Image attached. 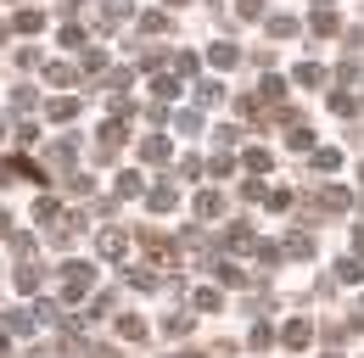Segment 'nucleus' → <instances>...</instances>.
<instances>
[{"mask_svg": "<svg viewBox=\"0 0 364 358\" xmlns=\"http://www.w3.org/2000/svg\"><path fill=\"white\" fill-rule=\"evenodd\" d=\"M90 286H95V264H68L62 268V297H68V303H85Z\"/></svg>", "mask_w": 364, "mask_h": 358, "instance_id": "obj_1", "label": "nucleus"}, {"mask_svg": "<svg viewBox=\"0 0 364 358\" xmlns=\"http://www.w3.org/2000/svg\"><path fill=\"white\" fill-rule=\"evenodd\" d=\"M348 207H353V196L342 185H325L319 196H309V213H348Z\"/></svg>", "mask_w": 364, "mask_h": 358, "instance_id": "obj_2", "label": "nucleus"}, {"mask_svg": "<svg viewBox=\"0 0 364 358\" xmlns=\"http://www.w3.org/2000/svg\"><path fill=\"white\" fill-rule=\"evenodd\" d=\"M118 146H124V118H112V124H101V134H95V151H101V157H112Z\"/></svg>", "mask_w": 364, "mask_h": 358, "instance_id": "obj_3", "label": "nucleus"}, {"mask_svg": "<svg viewBox=\"0 0 364 358\" xmlns=\"http://www.w3.org/2000/svg\"><path fill=\"white\" fill-rule=\"evenodd\" d=\"M168 151H174V140H168V134H146V140H140V163H163Z\"/></svg>", "mask_w": 364, "mask_h": 358, "instance_id": "obj_4", "label": "nucleus"}, {"mask_svg": "<svg viewBox=\"0 0 364 358\" xmlns=\"http://www.w3.org/2000/svg\"><path fill=\"white\" fill-rule=\"evenodd\" d=\"M73 151H79L73 140H56V146L46 151V168H56V174H68V168H73Z\"/></svg>", "mask_w": 364, "mask_h": 358, "instance_id": "obj_5", "label": "nucleus"}, {"mask_svg": "<svg viewBox=\"0 0 364 358\" xmlns=\"http://www.w3.org/2000/svg\"><path fill=\"white\" fill-rule=\"evenodd\" d=\"M124 246H129V235H124V229H101V241H95V252H101V258H124Z\"/></svg>", "mask_w": 364, "mask_h": 358, "instance_id": "obj_6", "label": "nucleus"}, {"mask_svg": "<svg viewBox=\"0 0 364 358\" xmlns=\"http://www.w3.org/2000/svg\"><path fill=\"white\" fill-rule=\"evenodd\" d=\"M280 342H286V347H309V342H314V325H309V319H291V325L280 330Z\"/></svg>", "mask_w": 364, "mask_h": 358, "instance_id": "obj_7", "label": "nucleus"}, {"mask_svg": "<svg viewBox=\"0 0 364 358\" xmlns=\"http://www.w3.org/2000/svg\"><path fill=\"white\" fill-rule=\"evenodd\" d=\"M208 62H213V67H235V62H241V50H235L230 40H213V45H208Z\"/></svg>", "mask_w": 364, "mask_h": 358, "instance_id": "obj_8", "label": "nucleus"}, {"mask_svg": "<svg viewBox=\"0 0 364 358\" xmlns=\"http://www.w3.org/2000/svg\"><path fill=\"white\" fill-rule=\"evenodd\" d=\"M219 213H225V196H219V190H202V196H196V219H219Z\"/></svg>", "mask_w": 364, "mask_h": 358, "instance_id": "obj_9", "label": "nucleus"}, {"mask_svg": "<svg viewBox=\"0 0 364 358\" xmlns=\"http://www.w3.org/2000/svg\"><path fill=\"white\" fill-rule=\"evenodd\" d=\"M46 118H50V124H68V118H79V101H73V95H56V101L46 107Z\"/></svg>", "mask_w": 364, "mask_h": 358, "instance_id": "obj_10", "label": "nucleus"}, {"mask_svg": "<svg viewBox=\"0 0 364 358\" xmlns=\"http://www.w3.org/2000/svg\"><path fill=\"white\" fill-rule=\"evenodd\" d=\"M11 28H17V34H40V28H46V11H34V6H23Z\"/></svg>", "mask_w": 364, "mask_h": 358, "instance_id": "obj_11", "label": "nucleus"}, {"mask_svg": "<svg viewBox=\"0 0 364 358\" xmlns=\"http://www.w3.org/2000/svg\"><path fill=\"white\" fill-rule=\"evenodd\" d=\"M280 252H286V258H314V235H303V229H297V235H286V246H280Z\"/></svg>", "mask_w": 364, "mask_h": 358, "instance_id": "obj_12", "label": "nucleus"}, {"mask_svg": "<svg viewBox=\"0 0 364 358\" xmlns=\"http://www.w3.org/2000/svg\"><path fill=\"white\" fill-rule=\"evenodd\" d=\"M241 163H247L252 174H274V157L264 151V146H247V157H241Z\"/></svg>", "mask_w": 364, "mask_h": 358, "instance_id": "obj_13", "label": "nucleus"}, {"mask_svg": "<svg viewBox=\"0 0 364 358\" xmlns=\"http://www.w3.org/2000/svg\"><path fill=\"white\" fill-rule=\"evenodd\" d=\"M34 325H40V313H28V308H11V313H6V330H17V336H28Z\"/></svg>", "mask_w": 364, "mask_h": 358, "instance_id": "obj_14", "label": "nucleus"}, {"mask_svg": "<svg viewBox=\"0 0 364 358\" xmlns=\"http://www.w3.org/2000/svg\"><path fill=\"white\" fill-rule=\"evenodd\" d=\"M269 34H274V40H297V17L274 11V17H269Z\"/></svg>", "mask_w": 364, "mask_h": 358, "instance_id": "obj_15", "label": "nucleus"}, {"mask_svg": "<svg viewBox=\"0 0 364 358\" xmlns=\"http://www.w3.org/2000/svg\"><path fill=\"white\" fill-rule=\"evenodd\" d=\"M191 303H196L202 313H219V308H225V297H219L213 286H202V291H191Z\"/></svg>", "mask_w": 364, "mask_h": 358, "instance_id": "obj_16", "label": "nucleus"}, {"mask_svg": "<svg viewBox=\"0 0 364 358\" xmlns=\"http://www.w3.org/2000/svg\"><path fill=\"white\" fill-rule=\"evenodd\" d=\"M309 28H314V34H336L342 23H336V11H331V6H319L314 17H309Z\"/></svg>", "mask_w": 364, "mask_h": 358, "instance_id": "obj_17", "label": "nucleus"}, {"mask_svg": "<svg viewBox=\"0 0 364 358\" xmlns=\"http://www.w3.org/2000/svg\"><path fill=\"white\" fill-rule=\"evenodd\" d=\"M151 90H157V101H174V95H180V73H157Z\"/></svg>", "mask_w": 364, "mask_h": 358, "instance_id": "obj_18", "label": "nucleus"}, {"mask_svg": "<svg viewBox=\"0 0 364 358\" xmlns=\"http://www.w3.org/2000/svg\"><path fill=\"white\" fill-rule=\"evenodd\" d=\"M331 112H336V118H353V112H359L353 90H336V95H331Z\"/></svg>", "mask_w": 364, "mask_h": 358, "instance_id": "obj_19", "label": "nucleus"}, {"mask_svg": "<svg viewBox=\"0 0 364 358\" xmlns=\"http://www.w3.org/2000/svg\"><path fill=\"white\" fill-rule=\"evenodd\" d=\"M135 23H140V34H168V17L163 11H140Z\"/></svg>", "mask_w": 364, "mask_h": 358, "instance_id": "obj_20", "label": "nucleus"}, {"mask_svg": "<svg viewBox=\"0 0 364 358\" xmlns=\"http://www.w3.org/2000/svg\"><path fill=\"white\" fill-rule=\"evenodd\" d=\"M46 79H50V85H79V67H68V62H50Z\"/></svg>", "mask_w": 364, "mask_h": 358, "instance_id": "obj_21", "label": "nucleus"}, {"mask_svg": "<svg viewBox=\"0 0 364 358\" xmlns=\"http://www.w3.org/2000/svg\"><path fill=\"white\" fill-rule=\"evenodd\" d=\"M168 67H174V73H180V79H196V67H202V62H196V56H191V50H180V56H168Z\"/></svg>", "mask_w": 364, "mask_h": 358, "instance_id": "obj_22", "label": "nucleus"}, {"mask_svg": "<svg viewBox=\"0 0 364 358\" xmlns=\"http://www.w3.org/2000/svg\"><path fill=\"white\" fill-rule=\"evenodd\" d=\"M118 336H129V342H146V325H140L135 313H124V319H118Z\"/></svg>", "mask_w": 364, "mask_h": 358, "instance_id": "obj_23", "label": "nucleus"}, {"mask_svg": "<svg viewBox=\"0 0 364 358\" xmlns=\"http://www.w3.org/2000/svg\"><path fill=\"white\" fill-rule=\"evenodd\" d=\"M297 85H325V67H319V62H303V67H297Z\"/></svg>", "mask_w": 364, "mask_h": 358, "instance_id": "obj_24", "label": "nucleus"}, {"mask_svg": "<svg viewBox=\"0 0 364 358\" xmlns=\"http://www.w3.org/2000/svg\"><path fill=\"white\" fill-rule=\"evenodd\" d=\"M174 202H180V196H174V185H157V190H151V207H157V213H168Z\"/></svg>", "mask_w": 364, "mask_h": 358, "instance_id": "obj_25", "label": "nucleus"}, {"mask_svg": "<svg viewBox=\"0 0 364 358\" xmlns=\"http://www.w3.org/2000/svg\"><path fill=\"white\" fill-rule=\"evenodd\" d=\"M101 17H107V23H124V17H129V0H101Z\"/></svg>", "mask_w": 364, "mask_h": 358, "instance_id": "obj_26", "label": "nucleus"}, {"mask_svg": "<svg viewBox=\"0 0 364 358\" xmlns=\"http://www.w3.org/2000/svg\"><path fill=\"white\" fill-rule=\"evenodd\" d=\"M17 291H40V268H34V264L17 268Z\"/></svg>", "mask_w": 364, "mask_h": 358, "instance_id": "obj_27", "label": "nucleus"}, {"mask_svg": "<svg viewBox=\"0 0 364 358\" xmlns=\"http://www.w3.org/2000/svg\"><path fill=\"white\" fill-rule=\"evenodd\" d=\"M219 95H225L219 85H208V79H196V101H202V107H219Z\"/></svg>", "mask_w": 364, "mask_h": 358, "instance_id": "obj_28", "label": "nucleus"}, {"mask_svg": "<svg viewBox=\"0 0 364 358\" xmlns=\"http://www.w3.org/2000/svg\"><path fill=\"white\" fill-rule=\"evenodd\" d=\"M62 45H68V50H85L90 40H85V28H79V23H68V28H62Z\"/></svg>", "mask_w": 364, "mask_h": 358, "instance_id": "obj_29", "label": "nucleus"}, {"mask_svg": "<svg viewBox=\"0 0 364 358\" xmlns=\"http://www.w3.org/2000/svg\"><path fill=\"white\" fill-rule=\"evenodd\" d=\"M314 168H319V174H336V168H342V157H336V151H314Z\"/></svg>", "mask_w": 364, "mask_h": 358, "instance_id": "obj_30", "label": "nucleus"}, {"mask_svg": "<svg viewBox=\"0 0 364 358\" xmlns=\"http://www.w3.org/2000/svg\"><path fill=\"white\" fill-rule=\"evenodd\" d=\"M252 347H258V353H264V347H274V330H269V325H264V319L252 325Z\"/></svg>", "mask_w": 364, "mask_h": 358, "instance_id": "obj_31", "label": "nucleus"}, {"mask_svg": "<svg viewBox=\"0 0 364 358\" xmlns=\"http://www.w3.org/2000/svg\"><path fill=\"white\" fill-rule=\"evenodd\" d=\"M163 330H168V336H191V313H168Z\"/></svg>", "mask_w": 364, "mask_h": 358, "instance_id": "obj_32", "label": "nucleus"}, {"mask_svg": "<svg viewBox=\"0 0 364 358\" xmlns=\"http://www.w3.org/2000/svg\"><path fill=\"white\" fill-rule=\"evenodd\" d=\"M34 219H40V229L56 219V202H50V196H40V202H34Z\"/></svg>", "mask_w": 364, "mask_h": 358, "instance_id": "obj_33", "label": "nucleus"}, {"mask_svg": "<svg viewBox=\"0 0 364 358\" xmlns=\"http://www.w3.org/2000/svg\"><path fill=\"white\" fill-rule=\"evenodd\" d=\"M336 280H348V286H353V280H364V264H359V258H348V264L336 268Z\"/></svg>", "mask_w": 364, "mask_h": 358, "instance_id": "obj_34", "label": "nucleus"}, {"mask_svg": "<svg viewBox=\"0 0 364 358\" xmlns=\"http://www.w3.org/2000/svg\"><path fill=\"white\" fill-rule=\"evenodd\" d=\"M174 129H180V134H196V129H202V118H196V112H180V118H174Z\"/></svg>", "mask_w": 364, "mask_h": 358, "instance_id": "obj_35", "label": "nucleus"}, {"mask_svg": "<svg viewBox=\"0 0 364 358\" xmlns=\"http://www.w3.org/2000/svg\"><path fill=\"white\" fill-rule=\"evenodd\" d=\"M336 79H342V85H353V79H359V56H348V62L336 67Z\"/></svg>", "mask_w": 364, "mask_h": 358, "instance_id": "obj_36", "label": "nucleus"}, {"mask_svg": "<svg viewBox=\"0 0 364 358\" xmlns=\"http://www.w3.org/2000/svg\"><path fill=\"white\" fill-rule=\"evenodd\" d=\"M101 67H107V56H101V50H90V45H85V73H101Z\"/></svg>", "mask_w": 364, "mask_h": 358, "instance_id": "obj_37", "label": "nucleus"}, {"mask_svg": "<svg viewBox=\"0 0 364 358\" xmlns=\"http://www.w3.org/2000/svg\"><path fill=\"white\" fill-rule=\"evenodd\" d=\"M213 174H219V179L235 174V157H230V151H219V157H213Z\"/></svg>", "mask_w": 364, "mask_h": 358, "instance_id": "obj_38", "label": "nucleus"}, {"mask_svg": "<svg viewBox=\"0 0 364 358\" xmlns=\"http://www.w3.org/2000/svg\"><path fill=\"white\" fill-rule=\"evenodd\" d=\"M118 196H140V174H124V179H118Z\"/></svg>", "mask_w": 364, "mask_h": 358, "instance_id": "obj_39", "label": "nucleus"}, {"mask_svg": "<svg viewBox=\"0 0 364 358\" xmlns=\"http://www.w3.org/2000/svg\"><path fill=\"white\" fill-rule=\"evenodd\" d=\"M235 11L241 17H264V0H235Z\"/></svg>", "mask_w": 364, "mask_h": 358, "instance_id": "obj_40", "label": "nucleus"}, {"mask_svg": "<svg viewBox=\"0 0 364 358\" xmlns=\"http://www.w3.org/2000/svg\"><path fill=\"white\" fill-rule=\"evenodd\" d=\"M0 235H11V219H6V213H0Z\"/></svg>", "mask_w": 364, "mask_h": 358, "instance_id": "obj_41", "label": "nucleus"}, {"mask_svg": "<svg viewBox=\"0 0 364 358\" xmlns=\"http://www.w3.org/2000/svg\"><path fill=\"white\" fill-rule=\"evenodd\" d=\"M0 40H11V23H0Z\"/></svg>", "mask_w": 364, "mask_h": 358, "instance_id": "obj_42", "label": "nucleus"}, {"mask_svg": "<svg viewBox=\"0 0 364 358\" xmlns=\"http://www.w3.org/2000/svg\"><path fill=\"white\" fill-rule=\"evenodd\" d=\"M0 353H6V330H0Z\"/></svg>", "mask_w": 364, "mask_h": 358, "instance_id": "obj_43", "label": "nucleus"}, {"mask_svg": "<svg viewBox=\"0 0 364 358\" xmlns=\"http://www.w3.org/2000/svg\"><path fill=\"white\" fill-rule=\"evenodd\" d=\"M163 6H185V0H163Z\"/></svg>", "mask_w": 364, "mask_h": 358, "instance_id": "obj_44", "label": "nucleus"}, {"mask_svg": "<svg viewBox=\"0 0 364 358\" xmlns=\"http://www.w3.org/2000/svg\"><path fill=\"white\" fill-rule=\"evenodd\" d=\"M314 6H331V0H314Z\"/></svg>", "mask_w": 364, "mask_h": 358, "instance_id": "obj_45", "label": "nucleus"}, {"mask_svg": "<svg viewBox=\"0 0 364 358\" xmlns=\"http://www.w3.org/2000/svg\"><path fill=\"white\" fill-rule=\"evenodd\" d=\"M0 134H6V124H0Z\"/></svg>", "mask_w": 364, "mask_h": 358, "instance_id": "obj_46", "label": "nucleus"}, {"mask_svg": "<svg viewBox=\"0 0 364 358\" xmlns=\"http://www.w3.org/2000/svg\"><path fill=\"white\" fill-rule=\"evenodd\" d=\"M325 358H336V353H325Z\"/></svg>", "mask_w": 364, "mask_h": 358, "instance_id": "obj_47", "label": "nucleus"}]
</instances>
